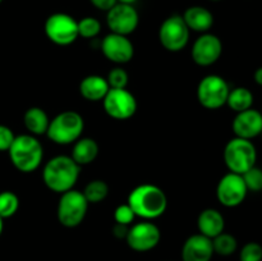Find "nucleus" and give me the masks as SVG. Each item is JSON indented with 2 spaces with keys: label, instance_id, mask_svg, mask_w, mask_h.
Wrapping results in <instances>:
<instances>
[{
  "label": "nucleus",
  "instance_id": "nucleus-1",
  "mask_svg": "<svg viewBox=\"0 0 262 261\" xmlns=\"http://www.w3.org/2000/svg\"><path fill=\"white\" fill-rule=\"evenodd\" d=\"M81 166L71 156L59 155L46 163L42 171V181L49 189L56 193L73 189L79 177Z\"/></svg>",
  "mask_w": 262,
  "mask_h": 261
},
{
  "label": "nucleus",
  "instance_id": "nucleus-2",
  "mask_svg": "<svg viewBox=\"0 0 262 261\" xmlns=\"http://www.w3.org/2000/svg\"><path fill=\"white\" fill-rule=\"evenodd\" d=\"M128 205L136 216L152 220L161 216L168 207V199L160 187L155 184H141L130 192Z\"/></svg>",
  "mask_w": 262,
  "mask_h": 261
},
{
  "label": "nucleus",
  "instance_id": "nucleus-3",
  "mask_svg": "<svg viewBox=\"0 0 262 261\" xmlns=\"http://www.w3.org/2000/svg\"><path fill=\"white\" fill-rule=\"evenodd\" d=\"M8 153L13 165L23 173L36 170L43 158L42 145L32 135L15 136Z\"/></svg>",
  "mask_w": 262,
  "mask_h": 261
},
{
  "label": "nucleus",
  "instance_id": "nucleus-4",
  "mask_svg": "<svg viewBox=\"0 0 262 261\" xmlns=\"http://www.w3.org/2000/svg\"><path fill=\"white\" fill-rule=\"evenodd\" d=\"M83 128L84 122L82 115L77 112L67 110L50 120L46 135L58 145H69L78 140Z\"/></svg>",
  "mask_w": 262,
  "mask_h": 261
},
{
  "label": "nucleus",
  "instance_id": "nucleus-5",
  "mask_svg": "<svg viewBox=\"0 0 262 261\" xmlns=\"http://www.w3.org/2000/svg\"><path fill=\"white\" fill-rule=\"evenodd\" d=\"M257 151L251 140L234 137L227 143L224 148V161L232 173L241 174L256 165Z\"/></svg>",
  "mask_w": 262,
  "mask_h": 261
},
{
  "label": "nucleus",
  "instance_id": "nucleus-6",
  "mask_svg": "<svg viewBox=\"0 0 262 261\" xmlns=\"http://www.w3.org/2000/svg\"><path fill=\"white\" fill-rule=\"evenodd\" d=\"M89 209V202L83 193L77 189L61 193L58 205V219L67 228H76L83 222Z\"/></svg>",
  "mask_w": 262,
  "mask_h": 261
},
{
  "label": "nucleus",
  "instance_id": "nucleus-7",
  "mask_svg": "<svg viewBox=\"0 0 262 261\" xmlns=\"http://www.w3.org/2000/svg\"><path fill=\"white\" fill-rule=\"evenodd\" d=\"M229 84L223 77L210 74L204 77L197 87V99L206 109H219L227 104Z\"/></svg>",
  "mask_w": 262,
  "mask_h": 261
},
{
  "label": "nucleus",
  "instance_id": "nucleus-8",
  "mask_svg": "<svg viewBox=\"0 0 262 261\" xmlns=\"http://www.w3.org/2000/svg\"><path fill=\"white\" fill-rule=\"evenodd\" d=\"M43 28L49 40L56 45H71L78 37V22L66 13L51 14L46 19Z\"/></svg>",
  "mask_w": 262,
  "mask_h": 261
},
{
  "label": "nucleus",
  "instance_id": "nucleus-9",
  "mask_svg": "<svg viewBox=\"0 0 262 261\" xmlns=\"http://www.w3.org/2000/svg\"><path fill=\"white\" fill-rule=\"evenodd\" d=\"M189 28L184 22L183 17L178 14L170 15L166 18L160 26L159 30V38L160 42L166 50L173 51H181L184 49L188 44L189 40Z\"/></svg>",
  "mask_w": 262,
  "mask_h": 261
},
{
  "label": "nucleus",
  "instance_id": "nucleus-10",
  "mask_svg": "<svg viewBox=\"0 0 262 261\" xmlns=\"http://www.w3.org/2000/svg\"><path fill=\"white\" fill-rule=\"evenodd\" d=\"M248 193L243 177L241 174L228 173L219 181L216 187V197L225 207L239 206Z\"/></svg>",
  "mask_w": 262,
  "mask_h": 261
},
{
  "label": "nucleus",
  "instance_id": "nucleus-11",
  "mask_svg": "<svg viewBox=\"0 0 262 261\" xmlns=\"http://www.w3.org/2000/svg\"><path fill=\"white\" fill-rule=\"evenodd\" d=\"M102 102L106 114L114 119H128L137 110L135 96L125 89H110Z\"/></svg>",
  "mask_w": 262,
  "mask_h": 261
},
{
  "label": "nucleus",
  "instance_id": "nucleus-12",
  "mask_svg": "<svg viewBox=\"0 0 262 261\" xmlns=\"http://www.w3.org/2000/svg\"><path fill=\"white\" fill-rule=\"evenodd\" d=\"M161 238L158 225L151 222H142L132 225L125 237L128 246L137 252H147L159 245Z\"/></svg>",
  "mask_w": 262,
  "mask_h": 261
},
{
  "label": "nucleus",
  "instance_id": "nucleus-13",
  "mask_svg": "<svg viewBox=\"0 0 262 261\" xmlns=\"http://www.w3.org/2000/svg\"><path fill=\"white\" fill-rule=\"evenodd\" d=\"M138 13L130 4L117 3L110 10H107L106 22L112 32L118 35L128 36L137 28Z\"/></svg>",
  "mask_w": 262,
  "mask_h": 261
},
{
  "label": "nucleus",
  "instance_id": "nucleus-14",
  "mask_svg": "<svg viewBox=\"0 0 262 261\" xmlns=\"http://www.w3.org/2000/svg\"><path fill=\"white\" fill-rule=\"evenodd\" d=\"M223 53V44L217 36L205 33L200 36L192 48V59L199 66L207 67L217 61Z\"/></svg>",
  "mask_w": 262,
  "mask_h": 261
},
{
  "label": "nucleus",
  "instance_id": "nucleus-15",
  "mask_svg": "<svg viewBox=\"0 0 262 261\" xmlns=\"http://www.w3.org/2000/svg\"><path fill=\"white\" fill-rule=\"evenodd\" d=\"M101 50L110 61L118 64L128 63L135 54V48L129 38L114 32L105 36L101 42Z\"/></svg>",
  "mask_w": 262,
  "mask_h": 261
},
{
  "label": "nucleus",
  "instance_id": "nucleus-16",
  "mask_svg": "<svg viewBox=\"0 0 262 261\" xmlns=\"http://www.w3.org/2000/svg\"><path fill=\"white\" fill-rule=\"evenodd\" d=\"M233 132L235 137L252 140L262 133V114L256 109H247L237 113L233 119Z\"/></svg>",
  "mask_w": 262,
  "mask_h": 261
},
{
  "label": "nucleus",
  "instance_id": "nucleus-17",
  "mask_svg": "<svg viewBox=\"0 0 262 261\" xmlns=\"http://www.w3.org/2000/svg\"><path fill=\"white\" fill-rule=\"evenodd\" d=\"M212 255H214L212 241L200 233L187 238L182 247L183 261H210Z\"/></svg>",
  "mask_w": 262,
  "mask_h": 261
},
{
  "label": "nucleus",
  "instance_id": "nucleus-18",
  "mask_svg": "<svg viewBox=\"0 0 262 261\" xmlns=\"http://www.w3.org/2000/svg\"><path fill=\"white\" fill-rule=\"evenodd\" d=\"M197 227H199L200 234L205 237L215 238L220 233L224 232L225 220L222 212L215 209H206L201 211L197 219Z\"/></svg>",
  "mask_w": 262,
  "mask_h": 261
},
{
  "label": "nucleus",
  "instance_id": "nucleus-19",
  "mask_svg": "<svg viewBox=\"0 0 262 261\" xmlns=\"http://www.w3.org/2000/svg\"><path fill=\"white\" fill-rule=\"evenodd\" d=\"M109 90L110 86L107 83L106 78L101 76H96V74L84 77L81 83H79V92L89 101L104 100Z\"/></svg>",
  "mask_w": 262,
  "mask_h": 261
},
{
  "label": "nucleus",
  "instance_id": "nucleus-20",
  "mask_svg": "<svg viewBox=\"0 0 262 261\" xmlns=\"http://www.w3.org/2000/svg\"><path fill=\"white\" fill-rule=\"evenodd\" d=\"M188 26L189 30L197 31V32H206L214 25V15L209 9L204 7H191L182 15Z\"/></svg>",
  "mask_w": 262,
  "mask_h": 261
},
{
  "label": "nucleus",
  "instance_id": "nucleus-21",
  "mask_svg": "<svg viewBox=\"0 0 262 261\" xmlns=\"http://www.w3.org/2000/svg\"><path fill=\"white\" fill-rule=\"evenodd\" d=\"M97 154H99V145L96 141L92 138H81V140L78 138L73 146L71 158L81 166L92 163L97 158Z\"/></svg>",
  "mask_w": 262,
  "mask_h": 261
},
{
  "label": "nucleus",
  "instance_id": "nucleus-22",
  "mask_svg": "<svg viewBox=\"0 0 262 261\" xmlns=\"http://www.w3.org/2000/svg\"><path fill=\"white\" fill-rule=\"evenodd\" d=\"M23 123L32 135L40 136L46 133L50 119H49L45 110H42L41 107L33 106L26 110L25 115H23Z\"/></svg>",
  "mask_w": 262,
  "mask_h": 261
},
{
  "label": "nucleus",
  "instance_id": "nucleus-23",
  "mask_svg": "<svg viewBox=\"0 0 262 261\" xmlns=\"http://www.w3.org/2000/svg\"><path fill=\"white\" fill-rule=\"evenodd\" d=\"M227 104L233 112H245V110L252 107L253 94L247 87H235L229 91Z\"/></svg>",
  "mask_w": 262,
  "mask_h": 261
},
{
  "label": "nucleus",
  "instance_id": "nucleus-24",
  "mask_svg": "<svg viewBox=\"0 0 262 261\" xmlns=\"http://www.w3.org/2000/svg\"><path fill=\"white\" fill-rule=\"evenodd\" d=\"M82 193L86 197L89 204H97L106 199L107 193H109V186L106 184V182L101 181V179H95L84 187Z\"/></svg>",
  "mask_w": 262,
  "mask_h": 261
},
{
  "label": "nucleus",
  "instance_id": "nucleus-25",
  "mask_svg": "<svg viewBox=\"0 0 262 261\" xmlns=\"http://www.w3.org/2000/svg\"><path fill=\"white\" fill-rule=\"evenodd\" d=\"M212 247H214V253L220 256H230L237 251L238 242L234 235L229 233H220L215 238H212Z\"/></svg>",
  "mask_w": 262,
  "mask_h": 261
},
{
  "label": "nucleus",
  "instance_id": "nucleus-26",
  "mask_svg": "<svg viewBox=\"0 0 262 261\" xmlns=\"http://www.w3.org/2000/svg\"><path fill=\"white\" fill-rule=\"evenodd\" d=\"M19 207V199L12 191L0 192V217L7 219L13 216Z\"/></svg>",
  "mask_w": 262,
  "mask_h": 261
},
{
  "label": "nucleus",
  "instance_id": "nucleus-27",
  "mask_svg": "<svg viewBox=\"0 0 262 261\" xmlns=\"http://www.w3.org/2000/svg\"><path fill=\"white\" fill-rule=\"evenodd\" d=\"M101 31V23L94 17H84L78 22V36L83 38L96 37Z\"/></svg>",
  "mask_w": 262,
  "mask_h": 261
},
{
  "label": "nucleus",
  "instance_id": "nucleus-28",
  "mask_svg": "<svg viewBox=\"0 0 262 261\" xmlns=\"http://www.w3.org/2000/svg\"><path fill=\"white\" fill-rule=\"evenodd\" d=\"M243 181L247 186L248 191L260 192L262 191V169L258 166H252L246 173L242 174Z\"/></svg>",
  "mask_w": 262,
  "mask_h": 261
},
{
  "label": "nucleus",
  "instance_id": "nucleus-29",
  "mask_svg": "<svg viewBox=\"0 0 262 261\" xmlns=\"http://www.w3.org/2000/svg\"><path fill=\"white\" fill-rule=\"evenodd\" d=\"M239 261H262V246L257 242H248L241 248Z\"/></svg>",
  "mask_w": 262,
  "mask_h": 261
},
{
  "label": "nucleus",
  "instance_id": "nucleus-30",
  "mask_svg": "<svg viewBox=\"0 0 262 261\" xmlns=\"http://www.w3.org/2000/svg\"><path fill=\"white\" fill-rule=\"evenodd\" d=\"M106 81L110 89H125L128 84V73L123 68H114L109 72Z\"/></svg>",
  "mask_w": 262,
  "mask_h": 261
},
{
  "label": "nucleus",
  "instance_id": "nucleus-31",
  "mask_svg": "<svg viewBox=\"0 0 262 261\" xmlns=\"http://www.w3.org/2000/svg\"><path fill=\"white\" fill-rule=\"evenodd\" d=\"M135 217H136V214L133 212L132 207H130L128 204L120 205V206H118L114 211L115 223H119V224L129 225L130 223L135 220Z\"/></svg>",
  "mask_w": 262,
  "mask_h": 261
},
{
  "label": "nucleus",
  "instance_id": "nucleus-32",
  "mask_svg": "<svg viewBox=\"0 0 262 261\" xmlns=\"http://www.w3.org/2000/svg\"><path fill=\"white\" fill-rule=\"evenodd\" d=\"M15 136L9 127L0 124V151H8L14 141Z\"/></svg>",
  "mask_w": 262,
  "mask_h": 261
},
{
  "label": "nucleus",
  "instance_id": "nucleus-33",
  "mask_svg": "<svg viewBox=\"0 0 262 261\" xmlns=\"http://www.w3.org/2000/svg\"><path fill=\"white\" fill-rule=\"evenodd\" d=\"M90 2H91L92 5L96 7L97 9L107 12V10H110L115 4H117L118 0H90Z\"/></svg>",
  "mask_w": 262,
  "mask_h": 261
},
{
  "label": "nucleus",
  "instance_id": "nucleus-34",
  "mask_svg": "<svg viewBox=\"0 0 262 261\" xmlns=\"http://www.w3.org/2000/svg\"><path fill=\"white\" fill-rule=\"evenodd\" d=\"M128 230H129V227L124 224H119V223H115L114 228H113V233L117 238H125L128 234Z\"/></svg>",
  "mask_w": 262,
  "mask_h": 261
},
{
  "label": "nucleus",
  "instance_id": "nucleus-35",
  "mask_svg": "<svg viewBox=\"0 0 262 261\" xmlns=\"http://www.w3.org/2000/svg\"><path fill=\"white\" fill-rule=\"evenodd\" d=\"M253 79H255L256 83L262 86V67L256 69L255 73H253Z\"/></svg>",
  "mask_w": 262,
  "mask_h": 261
},
{
  "label": "nucleus",
  "instance_id": "nucleus-36",
  "mask_svg": "<svg viewBox=\"0 0 262 261\" xmlns=\"http://www.w3.org/2000/svg\"><path fill=\"white\" fill-rule=\"evenodd\" d=\"M118 2L123 3V4H130V5H132L133 3H136L137 0H118Z\"/></svg>",
  "mask_w": 262,
  "mask_h": 261
},
{
  "label": "nucleus",
  "instance_id": "nucleus-37",
  "mask_svg": "<svg viewBox=\"0 0 262 261\" xmlns=\"http://www.w3.org/2000/svg\"><path fill=\"white\" fill-rule=\"evenodd\" d=\"M3 220L4 219H2V217H0V235H2L3 229H4V223H3Z\"/></svg>",
  "mask_w": 262,
  "mask_h": 261
},
{
  "label": "nucleus",
  "instance_id": "nucleus-38",
  "mask_svg": "<svg viewBox=\"0 0 262 261\" xmlns=\"http://www.w3.org/2000/svg\"><path fill=\"white\" fill-rule=\"evenodd\" d=\"M212 2H217V0H212Z\"/></svg>",
  "mask_w": 262,
  "mask_h": 261
},
{
  "label": "nucleus",
  "instance_id": "nucleus-39",
  "mask_svg": "<svg viewBox=\"0 0 262 261\" xmlns=\"http://www.w3.org/2000/svg\"><path fill=\"white\" fill-rule=\"evenodd\" d=\"M3 2V0H0V3H2Z\"/></svg>",
  "mask_w": 262,
  "mask_h": 261
},
{
  "label": "nucleus",
  "instance_id": "nucleus-40",
  "mask_svg": "<svg viewBox=\"0 0 262 261\" xmlns=\"http://www.w3.org/2000/svg\"><path fill=\"white\" fill-rule=\"evenodd\" d=\"M261 114H262V112H261Z\"/></svg>",
  "mask_w": 262,
  "mask_h": 261
}]
</instances>
